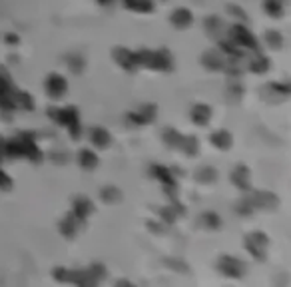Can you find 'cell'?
Instances as JSON below:
<instances>
[{
	"instance_id": "cell-5",
	"label": "cell",
	"mask_w": 291,
	"mask_h": 287,
	"mask_svg": "<svg viewBox=\"0 0 291 287\" xmlns=\"http://www.w3.org/2000/svg\"><path fill=\"white\" fill-rule=\"evenodd\" d=\"M124 4L132 10H138V12H152V8H154L150 0H124Z\"/></svg>"
},
{
	"instance_id": "cell-9",
	"label": "cell",
	"mask_w": 291,
	"mask_h": 287,
	"mask_svg": "<svg viewBox=\"0 0 291 287\" xmlns=\"http://www.w3.org/2000/svg\"><path fill=\"white\" fill-rule=\"evenodd\" d=\"M80 164H82L86 170H92V168L98 166V158H96L90 150H84V152H80Z\"/></svg>"
},
{
	"instance_id": "cell-1",
	"label": "cell",
	"mask_w": 291,
	"mask_h": 287,
	"mask_svg": "<svg viewBox=\"0 0 291 287\" xmlns=\"http://www.w3.org/2000/svg\"><path fill=\"white\" fill-rule=\"evenodd\" d=\"M46 88H48V92L54 96V98H62V94L66 92V80L62 78V76H58V74H52V76H48V82H46Z\"/></svg>"
},
{
	"instance_id": "cell-17",
	"label": "cell",
	"mask_w": 291,
	"mask_h": 287,
	"mask_svg": "<svg viewBox=\"0 0 291 287\" xmlns=\"http://www.w3.org/2000/svg\"><path fill=\"white\" fill-rule=\"evenodd\" d=\"M100 2H102V4H110V2H112V0H100Z\"/></svg>"
},
{
	"instance_id": "cell-3",
	"label": "cell",
	"mask_w": 291,
	"mask_h": 287,
	"mask_svg": "<svg viewBox=\"0 0 291 287\" xmlns=\"http://www.w3.org/2000/svg\"><path fill=\"white\" fill-rule=\"evenodd\" d=\"M172 22H174L178 28H186V26H190V24H192V12H190V10H186V8H180V10H176V12H174Z\"/></svg>"
},
{
	"instance_id": "cell-10",
	"label": "cell",
	"mask_w": 291,
	"mask_h": 287,
	"mask_svg": "<svg viewBox=\"0 0 291 287\" xmlns=\"http://www.w3.org/2000/svg\"><path fill=\"white\" fill-rule=\"evenodd\" d=\"M212 140L218 144L219 148H229V142H231V138H229L227 132H218V134L212 136Z\"/></svg>"
},
{
	"instance_id": "cell-4",
	"label": "cell",
	"mask_w": 291,
	"mask_h": 287,
	"mask_svg": "<svg viewBox=\"0 0 291 287\" xmlns=\"http://www.w3.org/2000/svg\"><path fill=\"white\" fill-rule=\"evenodd\" d=\"M219 265H221L223 273H229V275H239V273L245 269L239 261H235V259H231V257H223Z\"/></svg>"
},
{
	"instance_id": "cell-14",
	"label": "cell",
	"mask_w": 291,
	"mask_h": 287,
	"mask_svg": "<svg viewBox=\"0 0 291 287\" xmlns=\"http://www.w3.org/2000/svg\"><path fill=\"white\" fill-rule=\"evenodd\" d=\"M267 40H269V44H273V46H281V36L279 34H273V32H269L267 34Z\"/></svg>"
},
{
	"instance_id": "cell-11",
	"label": "cell",
	"mask_w": 291,
	"mask_h": 287,
	"mask_svg": "<svg viewBox=\"0 0 291 287\" xmlns=\"http://www.w3.org/2000/svg\"><path fill=\"white\" fill-rule=\"evenodd\" d=\"M265 6H267V10H269L271 14H275V16L281 14V2H279V0H267Z\"/></svg>"
},
{
	"instance_id": "cell-15",
	"label": "cell",
	"mask_w": 291,
	"mask_h": 287,
	"mask_svg": "<svg viewBox=\"0 0 291 287\" xmlns=\"http://www.w3.org/2000/svg\"><path fill=\"white\" fill-rule=\"evenodd\" d=\"M18 104L24 106V108H30V106H32V104H30V96H28V94H18Z\"/></svg>"
},
{
	"instance_id": "cell-16",
	"label": "cell",
	"mask_w": 291,
	"mask_h": 287,
	"mask_svg": "<svg viewBox=\"0 0 291 287\" xmlns=\"http://www.w3.org/2000/svg\"><path fill=\"white\" fill-rule=\"evenodd\" d=\"M0 188H10V180L6 178V174L0 172Z\"/></svg>"
},
{
	"instance_id": "cell-13",
	"label": "cell",
	"mask_w": 291,
	"mask_h": 287,
	"mask_svg": "<svg viewBox=\"0 0 291 287\" xmlns=\"http://www.w3.org/2000/svg\"><path fill=\"white\" fill-rule=\"evenodd\" d=\"M251 70H253V72H263V70H267V60H265V58H257V60L253 62Z\"/></svg>"
},
{
	"instance_id": "cell-7",
	"label": "cell",
	"mask_w": 291,
	"mask_h": 287,
	"mask_svg": "<svg viewBox=\"0 0 291 287\" xmlns=\"http://www.w3.org/2000/svg\"><path fill=\"white\" fill-rule=\"evenodd\" d=\"M92 142L96 144V146H108L110 144V134L104 130V128H96L94 130V134H92Z\"/></svg>"
},
{
	"instance_id": "cell-6",
	"label": "cell",
	"mask_w": 291,
	"mask_h": 287,
	"mask_svg": "<svg viewBox=\"0 0 291 287\" xmlns=\"http://www.w3.org/2000/svg\"><path fill=\"white\" fill-rule=\"evenodd\" d=\"M210 116H212V112H210V108H208V106H204V104L196 106V108H194V114H192L194 122H198V124H208Z\"/></svg>"
},
{
	"instance_id": "cell-8",
	"label": "cell",
	"mask_w": 291,
	"mask_h": 287,
	"mask_svg": "<svg viewBox=\"0 0 291 287\" xmlns=\"http://www.w3.org/2000/svg\"><path fill=\"white\" fill-rule=\"evenodd\" d=\"M76 217L78 219H84L90 212H92V204L88 202V200H84V198H80V200H76Z\"/></svg>"
},
{
	"instance_id": "cell-12",
	"label": "cell",
	"mask_w": 291,
	"mask_h": 287,
	"mask_svg": "<svg viewBox=\"0 0 291 287\" xmlns=\"http://www.w3.org/2000/svg\"><path fill=\"white\" fill-rule=\"evenodd\" d=\"M102 198H104L106 202H116V200H120V194H118V190L108 188V190H104V192H102Z\"/></svg>"
},
{
	"instance_id": "cell-2",
	"label": "cell",
	"mask_w": 291,
	"mask_h": 287,
	"mask_svg": "<svg viewBox=\"0 0 291 287\" xmlns=\"http://www.w3.org/2000/svg\"><path fill=\"white\" fill-rule=\"evenodd\" d=\"M233 38H235V42L239 44V46H243V48H255V38L249 34V30L247 28H243V26H233Z\"/></svg>"
}]
</instances>
